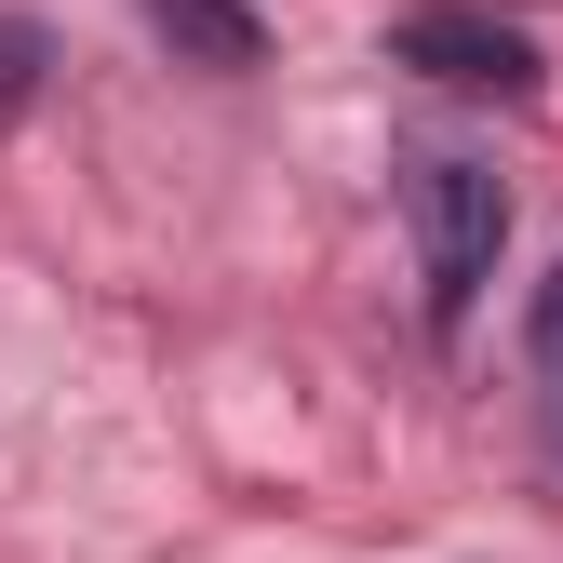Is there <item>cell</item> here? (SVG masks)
Instances as JSON below:
<instances>
[{"mask_svg":"<svg viewBox=\"0 0 563 563\" xmlns=\"http://www.w3.org/2000/svg\"><path fill=\"white\" fill-rule=\"evenodd\" d=\"M402 216H416V268H430V322L456 335L483 309V282H497V242H510V188L497 162H470V148H430L402 175Z\"/></svg>","mask_w":563,"mask_h":563,"instance_id":"6da1fadb","label":"cell"},{"mask_svg":"<svg viewBox=\"0 0 563 563\" xmlns=\"http://www.w3.org/2000/svg\"><path fill=\"white\" fill-rule=\"evenodd\" d=\"M389 67L456 81V95H537V41L510 14H483V0H416V14L389 27Z\"/></svg>","mask_w":563,"mask_h":563,"instance_id":"7a4b0ae2","label":"cell"},{"mask_svg":"<svg viewBox=\"0 0 563 563\" xmlns=\"http://www.w3.org/2000/svg\"><path fill=\"white\" fill-rule=\"evenodd\" d=\"M27 81H41V27L0 14V108H27Z\"/></svg>","mask_w":563,"mask_h":563,"instance_id":"5b68a950","label":"cell"},{"mask_svg":"<svg viewBox=\"0 0 563 563\" xmlns=\"http://www.w3.org/2000/svg\"><path fill=\"white\" fill-rule=\"evenodd\" d=\"M148 27H162L175 54H201V67H255V54H268V27L242 14V0H148Z\"/></svg>","mask_w":563,"mask_h":563,"instance_id":"3957f363","label":"cell"},{"mask_svg":"<svg viewBox=\"0 0 563 563\" xmlns=\"http://www.w3.org/2000/svg\"><path fill=\"white\" fill-rule=\"evenodd\" d=\"M523 349H537V376H563V268L537 282V309H523Z\"/></svg>","mask_w":563,"mask_h":563,"instance_id":"277c9868","label":"cell"}]
</instances>
